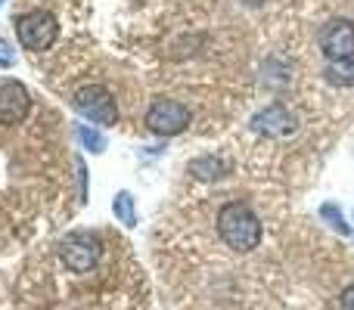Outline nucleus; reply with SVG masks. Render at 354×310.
Instances as JSON below:
<instances>
[{
    "label": "nucleus",
    "instance_id": "obj_6",
    "mask_svg": "<svg viewBox=\"0 0 354 310\" xmlns=\"http://www.w3.org/2000/svg\"><path fill=\"white\" fill-rule=\"evenodd\" d=\"M317 43L330 62L354 59V22L351 19H330V22L320 28Z\"/></svg>",
    "mask_w": 354,
    "mask_h": 310
},
{
    "label": "nucleus",
    "instance_id": "obj_10",
    "mask_svg": "<svg viewBox=\"0 0 354 310\" xmlns=\"http://www.w3.org/2000/svg\"><path fill=\"white\" fill-rule=\"evenodd\" d=\"M112 214H115V220L122 226H137V208H134V195L128 193V189H122V193H115V199H112Z\"/></svg>",
    "mask_w": 354,
    "mask_h": 310
},
{
    "label": "nucleus",
    "instance_id": "obj_16",
    "mask_svg": "<svg viewBox=\"0 0 354 310\" xmlns=\"http://www.w3.org/2000/svg\"><path fill=\"white\" fill-rule=\"evenodd\" d=\"M78 195H81V202L87 199V168L81 158H78Z\"/></svg>",
    "mask_w": 354,
    "mask_h": 310
},
{
    "label": "nucleus",
    "instance_id": "obj_3",
    "mask_svg": "<svg viewBox=\"0 0 354 310\" xmlns=\"http://www.w3.org/2000/svg\"><path fill=\"white\" fill-rule=\"evenodd\" d=\"M72 106L81 118H87L91 124L97 128H112L118 124V103H115V93L103 84H84L75 90Z\"/></svg>",
    "mask_w": 354,
    "mask_h": 310
},
{
    "label": "nucleus",
    "instance_id": "obj_11",
    "mask_svg": "<svg viewBox=\"0 0 354 310\" xmlns=\"http://www.w3.org/2000/svg\"><path fill=\"white\" fill-rule=\"evenodd\" d=\"M326 81L336 87H354V59H342V62H330L324 68Z\"/></svg>",
    "mask_w": 354,
    "mask_h": 310
},
{
    "label": "nucleus",
    "instance_id": "obj_7",
    "mask_svg": "<svg viewBox=\"0 0 354 310\" xmlns=\"http://www.w3.org/2000/svg\"><path fill=\"white\" fill-rule=\"evenodd\" d=\"M28 109H31V93L25 90L22 81L0 78V124L25 122Z\"/></svg>",
    "mask_w": 354,
    "mask_h": 310
},
{
    "label": "nucleus",
    "instance_id": "obj_14",
    "mask_svg": "<svg viewBox=\"0 0 354 310\" xmlns=\"http://www.w3.org/2000/svg\"><path fill=\"white\" fill-rule=\"evenodd\" d=\"M16 66V50L6 37H0V68H12Z\"/></svg>",
    "mask_w": 354,
    "mask_h": 310
},
{
    "label": "nucleus",
    "instance_id": "obj_8",
    "mask_svg": "<svg viewBox=\"0 0 354 310\" xmlns=\"http://www.w3.org/2000/svg\"><path fill=\"white\" fill-rule=\"evenodd\" d=\"M295 128H299V118H295V112H289L286 106L280 103H270L264 112H258L255 118H252V130L255 134H264V137H289L295 134Z\"/></svg>",
    "mask_w": 354,
    "mask_h": 310
},
{
    "label": "nucleus",
    "instance_id": "obj_13",
    "mask_svg": "<svg viewBox=\"0 0 354 310\" xmlns=\"http://www.w3.org/2000/svg\"><path fill=\"white\" fill-rule=\"evenodd\" d=\"M78 140H81V146L91 149L93 155H103L106 146H109V143H106V137L100 134L97 128H87V124H78Z\"/></svg>",
    "mask_w": 354,
    "mask_h": 310
},
{
    "label": "nucleus",
    "instance_id": "obj_15",
    "mask_svg": "<svg viewBox=\"0 0 354 310\" xmlns=\"http://www.w3.org/2000/svg\"><path fill=\"white\" fill-rule=\"evenodd\" d=\"M339 310H354V282H348V286L339 292Z\"/></svg>",
    "mask_w": 354,
    "mask_h": 310
},
{
    "label": "nucleus",
    "instance_id": "obj_1",
    "mask_svg": "<svg viewBox=\"0 0 354 310\" xmlns=\"http://www.w3.org/2000/svg\"><path fill=\"white\" fill-rule=\"evenodd\" d=\"M214 226H218L221 242L230 251H236V255H252L264 239L261 217H258V214L252 211V205H245V202H224V205L218 208Z\"/></svg>",
    "mask_w": 354,
    "mask_h": 310
},
{
    "label": "nucleus",
    "instance_id": "obj_5",
    "mask_svg": "<svg viewBox=\"0 0 354 310\" xmlns=\"http://www.w3.org/2000/svg\"><path fill=\"white\" fill-rule=\"evenodd\" d=\"M189 122H193V115H189V109L183 103H177V99H168V97H159L149 103L147 109V128L153 130L156 137H177L183 134V130L189 128Z\"/></svg>",
    "mask_w": 354,
    "mask_h": 310
},
{
    "label": "nucleus",
    "instance_id": "obj_17",
    "mask_svg": "<svg viewBox=\"0 0 354 310\" xmlns=\"http://www.w3.org/2000/svg\"><path fill=\"white\" fill-rule=\"evenodd\" d=\"M3 3H6V0H0V6H3Z\"/></svg>",
    "mask_w": 354,
    "mask_h": 310
},
{
    "label": "nucleus",
    "instance_id": "obj_9",
    "mask_svg": "<svg viewBox=\"0 0 354 310\" xmlns=\"http://www.w3.org/2000/svg\"><path fill=\"white\" fill-rule=\"evenodd\" d=\"M189 174L199 177V180H221V177L230 174V164L224 158H214V155H202L189 162Z\"/></svg>",
    "mask_w": 354,
    "mask_h": 310
},
{
    "label": "nucleus",
    "instance_id": "obj_2",
    "mask_svg": "<svg viewBox=\"0 0 354 310\" xmlns=\"http://www.w3.org/2000/svg\"><path fill=\"white\" fill-rule=\"evenodd\" d=\"M103 258V239L91 230H72L59 242V261L66 264V270H72L75 276L91 273Z\"/></svg>",
    "mask_w": 354,
    "mask_h": 310
},
{
    "label": "nucleus",
    "instance_id": "obj_4",
    "mask_svg": "<svg viewBox=\"0 0 354 310\" xmlns=\"http://www.w3.org/2000/svg\"><path fill=\"white\" fill-rule=\"evenodd\" d=\"M16 35L25 50L41 53V50H50L56 43V37H59V22H56V16L47 10H31L16 19Z\"/></svg>",
    "mask_w": 354,
    "mask_h": 310
},
{
    "label": "nucleus",
    "instance_id": "obj_12",
    "mask_svg": "<svg viewBox=\"0 0 354 310\" xmlns=\"http://www.w3.org/2000/svg\"><path fill=\"white\" fill-rule=\"evenodd\" d=\"M320 217H324L336 233H342V236H351V224L345 220L342 208H339L336 202H324V205H320Z\"/></svg>",
    "mask_w": 354,
    "mask_h": 310
}]
</instances>
